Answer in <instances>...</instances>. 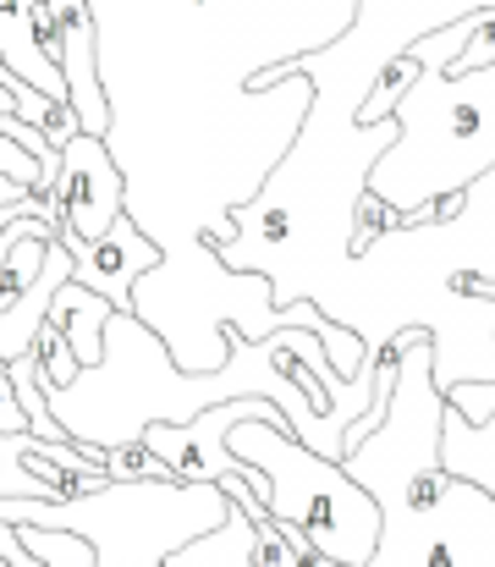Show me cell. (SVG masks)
Wrapping results in <instances>:
<instances>
[{
    "label": "cell",
    "instance_id": "obj_4",
    "mask_svg": "<svg viewBox=\"0 0 495 567\" xmlns=\"http://www.w3.org/2000/svg\"><path fill=\"white\" fill-rule=\"evenodd\" d=\"M231 496L220 485H176V480H138V485H105L78 502H6L0 524H33V529H66L89 540L94 567H171V557L226 524Z\"/></svg>",
    "mask_w": 495,
    "mask_h": 567
},
{
    "label": "cell",
    "instance_id": "obj_18",
    "mask_svg": "<svg viewBox=\"0 0 495 567\" xmlns=\"http://www.w3.org/2000/svg\"><path fill=\"white\" fill-rule=\"evenodd\" d=\"M0 563L6 567H39L28 551H22V540H17V529H11V524H0Z\"/></svg>",
    "mask_w": 495,
    "mask_h": 567
},
{
    "label": "cell",
    "instance_id": "obj_1",
    "mask_svg": "<svg viewBox=\"0 0 495 567\" xmlns=\"http://www.w3.org/2000/svg\"><path fill=\"white\" fill-rule=\"evenodd\" d=\"M220 342H226V359L215 370H182V364H171L165 342L138 315H111L100 364L78 370L72 385H44L39 375V391L72 441L105 446V452L144 441L149 424H193L204 408H220L237 396H265L287 413L292 435L309 452H320L330 463L347 457V430H336L330 419L314 413V402L276 370L265 342H243L231 326H220Z\"/></svg>",
    "mask_w": 495,
    "mask_h": 567
},
{
    "label": "cell",
    "instance_id": "obj_7",
    "mask_svg": "<svg viewBox=\"0 0 495 567\" xmlns=\"http://www.w3.org/2000/svg\"><path fill=\"white\" fill-rule=\"evenodd\" d=\"M50 11L61 22L55 72L66 78V100L78 111V127L89 138H111V100H105V78H100V17L89 0H50Z\"/></svg>",
    "mask_w": 495,
    "mask_h": 567
},
{
    "label": "cell",
    "instance_id": "obj_13",
    "mask_svg": "<svg viewBox=\"0 0 495 567\" xmlns=\"http://www.w3.org/2000/svg\"><path fill=\"white\" fill-rule=\"evenodd\" d=\"M303 546L270 518V524H259V540H254V567H303Z\"/></svg>",
    "mask_w": 495,
    "mask_h": 567
},
{
    "label": "cell",
    "instance_id": "obj_2",
    "mask_svg": "<svg viewBox=\"0 0 495 567\" xmlns=\"http://www.w3.org/2000/svg\"><path fill=\"white\" fill-rule=\"evenodd\" d=\"M396 138L369 166L363 193L402 215V231L424 226L435 198H463L495 172V61L452 78L446 66H419L408 94L391 105Z\"/></svg>",
    "mask_w": 495,
    "mask_h": 567
},
{
    "label": "cell",
    "instance_id": "obj_12",
    "mask_svg": "<svg viewBox=\"0 0 495 567\" xmlns=\"http://www.w3.org/2000/svg\"><path fill=\"white\" fill-rule=\"evenodd\" d=\"M105 480L138 485V480H171V474H165V463L144 441H127V446H111V452H105Z\"/></svg>",
    "mask_w": 495,
    "mask_h": 567
},
{
    "label": "cell",
    "instance_id": "obj_14",
    "mask_svg": "<svg viewBox=\"0 0 495 567\" xmlns=\"http://www.w3.org/2000/svg\"><path fill=\"white\" fill-rule=\"evenodd\" d=\"M495 61V6L491 11H479V22H474V39L463 44V55L446 66L452 78H463V72H479V66H491Z\"/></svg>",
    "mask_w": 495,
    "mask_h": 567
},
{
    "label": "cell",
    "instance_id": "obj_15",
    "mask_svg": "<svg viewBox=\"0 0 495 567\" xmlns=\"http://www.w3.org/2000/svg\"><path fill=\"white\" fill-rule=\"evenodd\" d=\"M446 396V408H457L468 424H485L495 413V380H463V385H452V391H441Z\"/></svg>",
    "mask_w": 495,
    "mask_h": 567
},
{
    "label": "cell",
    "instance_id": "obj_5",
    "mask_svg": "<svg viewBox=\"0 0 495 567\" xmlns=\"http://www.w3.org/2000/svg\"><path fill=\"white\" fill-rule=\"evenodd\" d=\"M495 0H358L352 11V28L326 44L320 55H287V61H265L248 89H281L287 78H309L320 89L309 122H326L336 111V127H352L358 105L369 100V83L380 78L385 61L408 55L413 39L424 33H441L446 22L468 17V11H485Z\"/></svg>",
    "mask_w": 495,
    "mask_h": 567
},
{
    "label": "cell",
    "instance_id": "obj_6",
    "mask_svg": "<svg viewBox=\"0 0 495 567\" xmlns=\"http://www.w3.org/2000/svg\"><path fill=\"white\" fill-rule=\"evenodd\" d=\"M55 204H61V226H55V243L66 254L89 248L94 237H105L122 215H127V177L122 166L111 161V144L105 138H89L78 133L66 150H61V177H55Z\"/></svg>",
    "mask_w": 495,
    "mask_h": 567
},
{
    "label": "cell",
    "instance_id": "obj_16",
    "mask_svg": "<svg viewBox=\"0 0 495 567\" xmlns=\"http://www.w3.org/2000/svg\"><path fill=\"white\" fill-rule=\"evenodd\" d=\"M0 177H11V183H22V188H33V193H50L55 183L44 177V166L28 155V150H17L11 138H0Z\"/></svg>",
    "mask_w": 495,
    "mask_h": 567
},
{
    "label": "cell",
    "instance_id": "obj_3",
    "mask_svg": "<svg viewBox=\"0 0 495 567\" xmlns=\"http://www.w3.org/2000/svg\"><path fill=\"white\" fill-rule=\"evenodd\" d=\"M226 452L265 474V513L314 557L341 567H369L380 546V507L374 496L320 452H309L287 419H248L231 424Z\"/></svg>",
    "mask_w": 495,
    "mask_h": 567
},
{
    "label": "cell",
    "instance_id": "obj_17",
    "mask_svg": "<svg viewBox=\"0 0 495 567\" xmlns=\"http://www.w3.org/2000/svg\"><path fill=\"white\" fill-rule=\"evenodd\" d=\"M0 435H28V413L17 408V391H11L6 370H0Z\"/></svg>",
    "mask_w": 495,
    "mask_h": 567
},
{
    "label": "cell",
    "instance_id": "obj_10",
    "mask_svg": "<svg viewBox=\"0 0 495 567\" xmlns=\"http://www.w3.org/2000/svg\"><path fill=\"white\" fill-rule=\"evenodd\" d=\"M254 540H259L254 518H248L243 507H231L226 524H215L209 535L187 540V546L171 557V567H254Z\"/></svg>",
    "mask_w": 495,
    "mask_h": 567
},
{
    "label": "cell",
    "instance_id": "obj_9",
    "mask_svg": "<svg viewBox=\"0 0 495 567\" xmlns=\"http://www.w3.org/2000/svg\"><path fill=\"white\" fill-rule=\"evenodd\" d=\"M116 309L105 303V298H94L89 287H78V281H66L55 298H50V326L61 331V342L72 348V359L83 364V370H94L100 364V348H105V320H111Z\"/></svg>",
    "mask_w": 495,
    "mask_h": 567
},
{
    "label": "cell",
    "instance_id": "obj_11",
    "mask_svg": "<svg viewBox=\"0 0 495 567\" xmlns=\"http://www.w3.org/2000/svg\"><path fill=\"white\" fill-rule=\"evenodd\" d=\"M11 529H17L22 551H28L39 567H94L89 540H78V535H66V529H33V524H11Z\"/></svg>",
    "mask_w": 495,
    "mask_h": 567
},
{
    "label": "cell",
    "instance_id": "obj_8",
    "mask_svg": "<svg viewBox=\"0 0 495 567\" xmlns=\"http://www.w3.org/2000/svg\"><path fill=\"white\" fill-rule=\"evenodd\" d=\"M161 248L144 237V226L133 215H122L105 237H94L89 248L72 254V281L89 287L94 298H105L116 315H133V287L144 276H155Z\"/></svg>",
    "mask_w": 495,
    "mask_h": 567
}]
</instances>
